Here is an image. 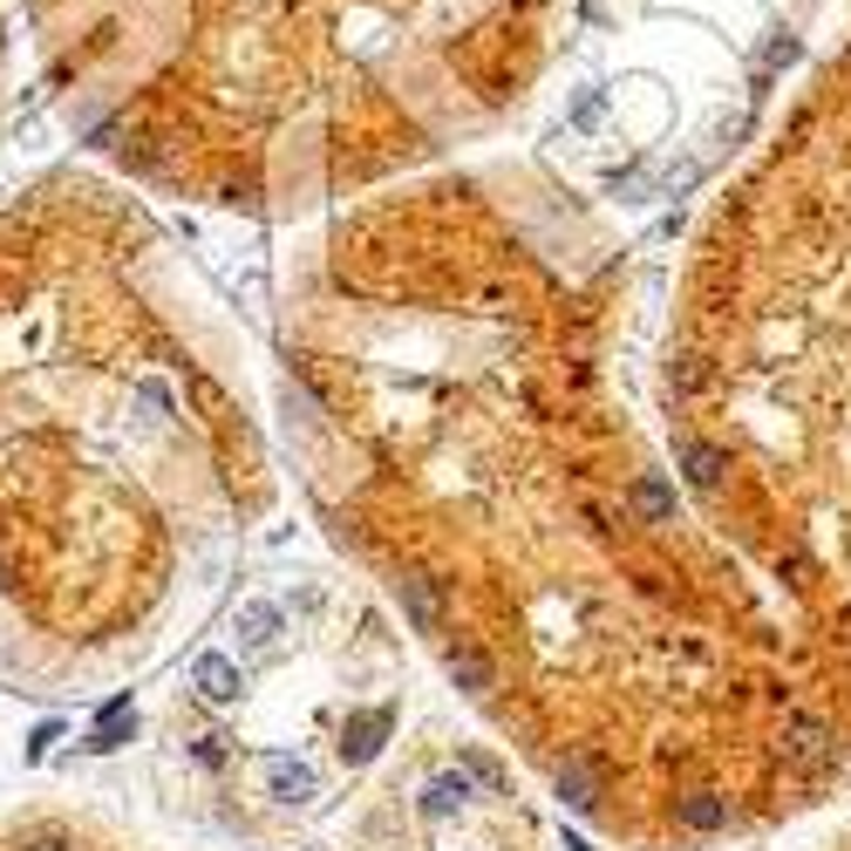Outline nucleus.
<instances>
[{
  "label": "nucleus",
  "mask_w": 851,
  "mask_h": 851,
  "mask_svg": "<svg viewBox=\"0 0 851 851\" xmlns=\"http://www.w3.org/2000/svg\"><path fill=\"white\" fill-rule=\"evenodd\" d=\"M0 851H143V844H116V838H102V831H89V824H75V817H35V824H21Z\"/></svg>",
  "instance_id": "1"
}]
</instances>
